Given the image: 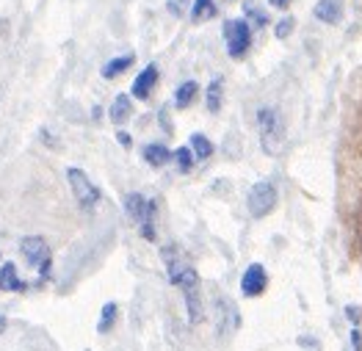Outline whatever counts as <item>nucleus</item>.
I'll use <instances>...</instances> for the list:
<instances>
[{
  "instance_id": "nucleus-1",
  "label": "nucleus",
  "mask_w": 362,
  "mask_h": 351,
  "mask_svg": "<svg viewBox=\"0 0 362 351\" xmlns=\"http://www.w3.org/2000/svg\"><path fill=\"white\" fill-rule=\"evenodd\" d=\"M260 125V144L269 155H280L285 149V119L277 108H260L257 111Z\"/></svg>"
},
{
  "instance_id": "nucleus-2",
  "label": "nucleus",
  "mask_w": 362,
  "mask_h": 351,
  "mask_svg": "<svg viewBox=\"0 0 362 351\" xmlns=\"http://www.w3.org/2000/svg\"><path fill=\"white\" fill-rule=\"evenodd\" d=\"M224 42H227V53L232 59H243L252 47V28L246 20H227L224 22Z\"/></svg>"
},
{
  "instance_id": "nucleus-3",
  "label": "nucleus",
  "mask_w": 362,
  "mask_h": 351,
  "mask_svg": "<svg viewBox=\"0 0 362 351\" xmlns=\"http://www.w3.org/2000/svg\"><path fill=\"white\" fill-rule=\"evenodd\" d=\"M125 211L142 227V235L146 241H155V202L144 200L142 194H130L125 200Z\"/></svg>"
},
{
  "instance_id": "nucleus-4",
  "label": "nucleus",
  "mask_w": 362,
  "mask_h": 351,
  "mask_svg": "<svg viewBox=\"0 0 362 351\" xmlns=\"http://www.w3.org/2000/svg\"><path fill=\"white\" fill-rule=\"evenodd\" d=\"M20 249H22V255H25V260L39 271V277H47V274H50L53 255H50V246H47L45 238H39V235H28V238H22Z\"/></svg>"
},
{
  "instance_id": "nucleus-5",
  "label": "nucleus",
  "mask_w": 362,
  "mask_h": 351,
  "mask_svg": "<svg viewBox=\"0 0 362 351\" xmlns=\"http://www.w3.org/2000/svg\"><path fill=\"white\" fill-rule=\"evenodd\" d=\"M67 180H70V188H73L75 200L80 208L91 211L97 202H100V188L86 177V172L80 169H67Z\"/></svg>"
},
{
  "instance_id": "nucleus-6",
  "label": "nucleus",
  "mask_w": 362,
  "mask_h": 351,
  "mask_svg": "<svg viewBox=\"0 0 362 351\" xmlns=\"http://www.w3.org/2000/svg\"><path fill=\"white\" fill-rule=\"evenodd\" d=\"M246 205H249V213H252L255 218L269 216V213L274 211V205H277V188H274L271 183H255L252 191H249Z\"/></svg>"
},
{
  "instance_id": "nucleus-7",
  "label": "nucleus",
  "mask_w": 362,
  "mask_h": 351,
  "mask_svg": "<svg viewBox=\"0 0 362 351\" xmlns=\"http://www.w3.org/2000/svg\"><path fill=\"white\" fill-rule=\"evenodd\" d=\"M266 285H269V274H266V269H263L260 263H252V266L243 271V280H241L243 296L255 299V296H260V293L266 290Z\"/></svg>"
},
{
  "instance_id": "nucleus-8",
  "label": "nucleus",
  "mask_w": 362,
  "mask_h": 351,
  "mask_svg": "<svg viewBox=\"0 0 362 351\" xmlns=\"http://www.w3.org/2000/svg\"><path fill=\"white\" fill-rule=\"evenodd\" d=\"M315 17L326 25H338L343 20V0H318L315 3Z\"/></svg>"
},
{
  "instance_id": "nucleus-9",
  "label": "nucleus",
  "mask_w": 362,
  "mask_h": 351,
  "mask_svg": "<svg viewBox=\"0 0 362 351\" xmlns=\"http://www.w3.org/2000/svg\"><path fill=\"white\" fill-rule=\"evenodd\" d=\"M155 83H158V67H155V64H149V67H144V72L136 77V83H133V97L146 100V97L152 94Z\"/></svg>"
},
{
  "instance_id": "nucleus-10",
  "label": "nucleus",
  "mask_w": 362,
  "mask_h": 351,
  "mask_svg": "<svg viewBox=\"0 0 362 351\" xmlns=\"http://www.w3.org/2000/svg\"><path fill=\"white\" fill-rule=\"evenodd\" d=\"M28 285L20 280V274H17V269H14V263H6L3 269H0V290H11V293H20V290H25Z\"/></svg>"
},
{
  "instance_id": "nucleus-11",
  "label": "nucleus",
  "mask_w": 362,
  "mask_h": 351,
  "mask_svg": "<svg viewBox=\"0 0 362 351\" xmlns=\"http://www.w3.org/2000/svg\"><path fill=\"white\" fill-rule=\"evenodd\" d=\"M130 114H133L130 97H128V94H119V97L114 100V105H111V122L122 125V122H128V119H130Z\"/></svg>"
},
{
  "instance_id": "nucleus-12",
  "label": "nucleus",
  "mask_w": 362,
  "mask_h": 351,
  "mask_svg": "<svg viewBox=\"0 0 362 351\" xmlns=\"http://www.w3.org/2000/svg\"><path fill=\"white\" fill-rule=\"evenodd\" d=\"M144 160L149 166H163L172 160V152L163 144H146L144 147Z\"/></svg>"
},
{
  "instance_id": "nucleus-13",
  "label": "nucleus",
  "mask_w": 362,
  "mask_h": 351,
  "mask_svg": "<svg viewBox=\"0 0 362 351\" xmlns=\"http://www.w3.org/2000/svg\"><path fill=\"white\" fill-rule=\"evenodd\" d=\"M197 91H199V86H197L194 80H188V83H183V86L177 89V94H174V105H177V108H188V105L194 103V97H197Z\"/></svg>"
},
{
  "instance_id": "nucleus-14",
  "label": "nucleus",
  "mask_w": 362,
  "mask_h": 351,
  "mask_svg": "<svg viewBox=\"0 0 362 351\" xmlns=\"http://www.w3.org/2000/svg\"><path fill=\"white\" fill-rule=\"evenodd\" d=\"M133 61H136L133 56H119V59L108 61V64L103 67V77H108V80H111V77H119L125 70H130V64H133Z\"/></svg>"
},
{
  "instance_id": "nucleus-15",
  "label": "nucleus",
  "mask_w": 362,
  "mask_h": 351,
  "mask_svg": "<svg viewBox=\"0 0 362 351\" xmlns=\"http://www.w3.org/2000/svg\"><path fill=\"white\" fill-rule=\"evenodd\" d=\"M213 17H216V3L213 0H197L194 3V11H191L194 22H205V20H213Z\"/></svg>"
},
{
  "instance_id": "nucleus-16",
  "label": "nucleus",
  "mask_w": 362,
  "mask_h": 351,
  "mask_svg": "<svg viewBox=\"0 0 362 351\" xmlns=\"http://www.w3.org/2000/svg\"><path fill=\"white\" fill-rule=\"evenodd\" d=\"M221 94H224V80H221V77H213L211 86H208V111H211V114H218V108H221Z\"/></svg>"
},
{
  "instance_id": "nucleus-17",
  "label": "nucleus",
  "mask_w": 362,
  "mask_h": 351,
  "mask_svg": "<svg viewBox=\"0 0 362 351\" xmlns=\"http://www.w3.org/2000/svg\"><path fill=\"white\" fill-rule=\"evenodd\" d=\"M116 313H119V307H116L114 301H108V304L103 307V315H100V324H97V332H100V335H105V332L114 327V321H116Z\"/></svg>"
},
{
  "instance_id": "nucleus-18",
  "label": "nucleus",
  "mask_w": 362,
  "mask_h": 351,
  "mask_svg": "<svg viewBox=\"0 0 362 351\" xmlns=\"http://www.w3.org/2000/svg\"><path fill=\"white\" fill-rule=\"evenodd\" d=\"M191 149H194V155H197L199 160H205V158L213 155V144L205 139L202 133H194V136H191Z\"/></svg>"
},
{
  "instance_id": "nucleus-19",
  "label": "nucleus",
  "mask_w": 362,
  "mask_h": 351,
  "mask_svg": "<svg viewBox=\"0 0 362 351\" xmlns=\"http://www.w3.org/2000/svg\"><path fill=\"white\" fill-rule=\"evenodd\" d=\"M174 160H177L180 172H191V166H194V155H191L188 147H180V149L174 152Z\"/></svg>"
},
{
  "instance_id": "nucleus-20",
  "label": "nucleus",
  "mask_w": 362,
  "mask_h": 351,
  "mask_svg": "<svg viewBox=\"0 0 362 351\" xmlns=\"http://www.w3.org/2000/svg\"><path fill=\"white\" fill-rule=\"evenodd\" d=\"M293 25H296V22H293V17H285V20L277 25V36H280V39H288L290 31H293Z\"/></svg>"
},
{
  "instance_id": "nucleus-21",
  "label": "nucleus",
  "mask_w": 362,
  "mask_h": 351,
  "mask_svg": "<svg viewBox=\"0 0 362 351\" xmlns=\"http://www.w3.org/2000/svg\"><path fill=\"white\" fill-rule=\"evenodd\" d=\"M346 315H349V321H352V324H357V327H360V321H362V310H360V307L349 304V307H346Z\"/></svg>"
},
{
  "instance_id": "nucleus-22",
  "label": "nucleus",
  "mask_w": 362,
  "mask_h": 351,
  "mask_svg": "<svg viewBox=\"0 0 362 351\" xmlns=\"http://www.w3.org/2000/svg\"><path fill=\"white\" fill-rule=\"evenodd\" d=\"M352 346H354L357 351H362V332L357 329V327H354V332H352Z\"/></svg>"
},
{
  "instance_id": "nucleus-23",
  "label": "nucleus",
  "mask_w": 362,
  "mask_h": 351,
  "mask_svg": "<svg viewBox=\"0 0 362 351\" xmlns=\"http://www.w3.org/2000/svg\"><path fill=\"white\" fill-rule=\"evenodd\" d=\"M249 14L255 17V22H257V25H266V17H263V14H260V11L255 8V6H249Z\"/></svg>"
},
{
  "instance_id": "nucleus-24",
  "label": "nucleus",
  "mask_w": 362,
  "mask_h": 351,
  "mask_svg": "<svg viewBox=\"0 0 362 351\" xmlns=\"http://www.w3.org/2000/svg\"><path fill=\"white\" fill-rule=\"evenodd\" d=\"M357 244H360V255H362V213L357 216Z\"/></svg>"
},
{
  "instance_id": "nucleus-25",
  "label": "nucleus",
  "mask_w": 362,
  "mask_h": 351,
  "mask_svg": "<svg viewBox=\"0 0 362 351\" xmlns=\"http://www.w3.org/2000/svg\"><path fill=\"white\" fill-rule=\"evenodd\" d=\"M116 139H119V144H122V147H130V136H128L125 130H119V133H116Z\"/></svg>"
},
{
  "instance_id": "nucleus-26",
  "label": "nucleus",
  "mask_w": 362,
  "mask_h": 351,
  "mask_svg": "<svg viewBox=\"0 0 362 351\" xmlns=\"http://www.w3.org/2000/svg\"><path fill=\"white\" fill-rule=\"evenodd\" d=\"M290 0H271V6H277V8H282V6H288Z\"/></svg>"
},
{
  "instance_id": "nucleus-27",
  "label": "nucleus",
  "mask_w": 362,
  "mask_h": 351,
  "mask_svg": "<svg viewBox=\"0 0 362 351\" xmlns=\"http://www.w3.org/2000/svg\"><path fill=\"white\" fill-rule=\"evenodd\" d=\"M3 327H6V321H3V318H0V332H3Z\"/></svg>"
}]
</instances>
